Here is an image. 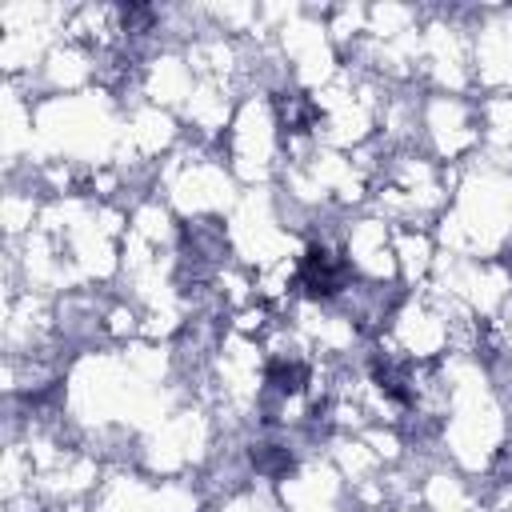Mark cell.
I'll return each instance as SVG.
<instances>
[{
  "instance_id": "cell-1",
  "label": "cell",
  "mask_w": 512,
  "mask_h": 512,
  "mask_svg": "<svg viewBox=\"0 0 512 512\" xmlns=\"http://www.w3.org/2000/svg\"><path fill=\"white\" fill-rule=\"evenodd\" d=\"M348 284H352V264H348L340 252H332L328 244H312V248L304 252V260H300V268H296V288H300L304 296H312V300H332V296L348 292Z\"/></svg>"
}]
</instances>
